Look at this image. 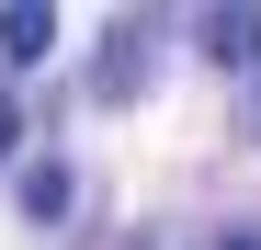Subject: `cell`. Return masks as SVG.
<instances>
[{"instance_id": "cell-2", "label": "cell", "mask_w": 261, "mask_h": 250, "mask_svg": "<svg viewBox=\"0 0 261 250\" xmlns=\"http://www.w3.org/2000/svg\"><path fill=\"white\" fill-rule=\"evenodd\" d=\"M46 46H57V12H34V0L0 12V57H46Z\"/></svg>"}, {"instance_id": "cell-5", "label": "cell", "mask_w": 261, "mask_h": 250, "mask_svg": "<svg viewBox=\"0 0 261 250\" xmlns=\"http://www.w3.org/2000/svg\"><path fill=\"white\" fill-rule=\"evenodd\" d=\"M204 250H261V239H250V228H227V239H204Z\"/></svg>"}, {"instance_id": "cell-1", "label": "cell", "mask_w": 261, "mask_h": 250, "mask_svg": "<svg viewBox=\"0 0 261 250\" xmlns=\"http://www.w3.org/2000/svg\"><path fill=\"white\" fill-rule=\"evenodd\" d=\"M204 57H227V68H261V12H216V23H204Z\"/></svg>"}, {"instance_id": "cell-6", "label": "cell", "mask_w": 261, "mask_h": 250, "mask_svg": "<svg viewBox=\"0 0 261 250\" xmlns=\"http://www.w3.org/2000/svg\"><path fill=\"white\" fill-rule=\"evenodd\" d=\"M250 114H261V91H250Z\"/></svg>"}, {"instance_id": "cell-4", "label": "cell", "mask_w": 261, "mask_h": 250, "mask_svg": "<svg viewBox=\"0 0 261 250\" xmlns=\"http://www.w3.org/2000/svg\"><path fill=\"white\" fill-rule=\"evenodd\" d=\"M12 148H23V103L0 91V159H12Z\"/></svg>"}, {"instance_id": "cell-3", "label": "cell", "mask_w": 261, "mask_h": 250, "mask_svg": "<svg viewBox=\"0 0 261 250\" xmlns=\"http://www.w3.org/2000/svg\"><path fill=\"white\" fill-rule=\"evenodd\" d=\"M68 182H80V171H57V159H34V171H23V205H34V216H68Z\"/></svg>"}]
</instances>
